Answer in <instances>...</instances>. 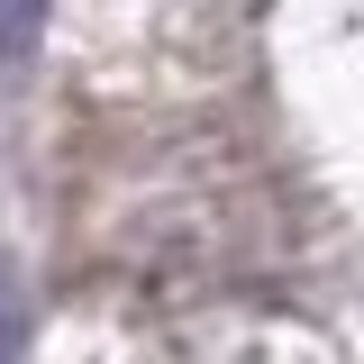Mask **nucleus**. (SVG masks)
Masks as SVG:
<instances>
[{
	"instance_id": "nucleus-1",
	"label": "nucleus",
	"mask_w": 364,
	"mask_h": 364,
	"mask_svg": "<svg viewBox=\"0 0 364 364\" xmlns=\"http://www.w3.org/2000/svg\"><path fill=\"white\" fill-rule=\"evenodd\" d=\"M46 37V0H0V64H28Z\"/></svg>"
}]
</instances>
